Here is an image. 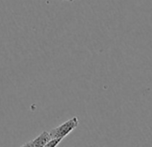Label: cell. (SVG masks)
<instances>
[{
	"label": "cell",
	"instance_id": "6da1fadb",
	"mask_svg": "<svg viewBox=\"0 0 152 147\" xmlns=\"http://www.w3.org/2000/svg\"><path fill=\"white\" fill-rule=\"evenodd\" d=\"M79 125V119L77 117H73L69 120L64 122L63 124L59 125L56 127L52 128L49 131V135L51 138H60L64 139L70 133H72Z\"/></svg>",
	"mask_w": 152,
	"mask_h": 147
},
{
	"label": "cell",
	"instance_id": "7a4b0ae2",
	"mask_svg": "<svg viewBox=\"0 0 152 147\" xmlns=\"http://www.w3.org/2000/svg\"><path fill=\"white\" fill-rule=\"evenodd\" d=\"M51 139V136L49 135V132L44 131L40 135H39L37 137L32 139L31 141H29L25 143H23L22 146L24 147H45L47 143Z\"/></svg>",
	"mask_w": 152,
	"mask_h": 147
},
{
	"label": "cell",
	"instance_id": "3957f363",
	"mask_svg": "<svg viewBox=\"0 0 152 147\" xmlns=\"http://www.w3.org/2000/svg\"><path fill=\"white\" fill-rule=\"evenodd\" d=\"M63 140L60 138H51L46 144L45 147H56Z\"/></svg>",
	"mask_w": 152,
	"mask_h": 147
},
{
	"label": "cell",
	"instance_id": "277c9868",
	"mask_svg": "<svg viewBox=\"0 0 152 147\" xmlns=\"http://www.w3.org/2000/svg\"><path fill=\"white\" fill-rule=\"evenodd\" d=\"M59 1H67V2H73L74 0H59Z\"/></svg>",
	"mask_w": 152,
	"mask_h": 147
}]
</instances>
